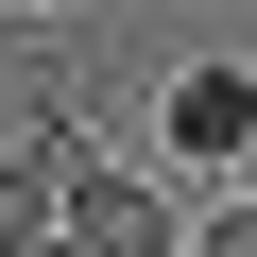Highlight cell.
I'll list each match as a JSON object with an SVG mask.
<instances>
[{"mask_svg":"<svg viewBox=\"0 0 257 257\" xmlns=\"http://www.w3.org/2000/svg\"><path fill=\"white\" fill-rule=\"evenodd\" d=\"M240 189H257V138H240Z\"/></svg>","mask_w":257,"mask_h":257,"instance_id":"8992f818","label":"cell"},{"mask_svg":"<svg viewBox=\"0 0 257 257\" xmlns=\"http://www.w3.org/2000/svg\"><path fill=\"white\" fill-rule=\"evenodd\" d=\"M69 155H86L69 120H52V138H18V155H0V257H18V240H52V223H69Z\"/></svg>","mask_w":257,"mask_h":257,"instance_id":"7a4b0ae2","label":"cell"},{"mask_svg":"<svg viewBox=\"0 0 257 257\" xmlns=\"http://www.w3.org/2000/svg\"><path fill=\"white\" fill-rule=\"evenodd\" d=\"M69 240L86 257H172V189L138 155H69Z\"/></svg>","mask_w":257,"mask_h":257,"instance_id":"6da1fadb","label":"cell"},{"mask_svg":"<svg viewBox=\"0 0 257 257\" xmlns=\"http://www.w3.org/2000/svg\"><path fill=\"white\" fill-rule=\"evenodd\" d=\"M189 257H257V189H240V206H206V223H189Z\"/></svg>","mask_w":257,"mask_h":257,"instance_id":"277c9868","label":"cell"},{"mask_svg":"<svg viewBox=\"0 0 257 257\" xmlns=\"http://www.w3.org/2000/svg\"><path fill=\"white\" fill-rule=\"evenodd\" d=\"M18 257H86V240H69V223H52V240H18Z\"/></svg>","mask_w":257,"mask_h":257,"instance_id":"5b68a950","label":"cell"},{"mask_svg":"<svg viewBox=\"0 0 257 257\" xmlns=\"http://www.w3.org/2000/svg\"><path fill=\"white\" fill-rule=\"evenodd\" d=\"M18 18H35V0H18Z\"/></svg>","mask_w":257,"mask_h":257,"instance_id":"52a82bcc","label":"cell"},{"mask_svg":"<svg viewBox=\"0 0 257 257\" xmlns=\"http://www.w3.org/2000/svg\"><path fill=\"white\" fill-rule=\"evenodd\" d=\"M240 138H257V86L240 69H189L172 86V155H240Z\"/></svg>","mask_w":257,"mask_h":257,"instance_id":"3957f363","label":"cell"}]
</instances>
